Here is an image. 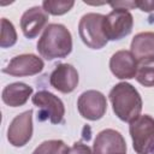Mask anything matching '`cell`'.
<instances>
[{
	"mask_svg": "<svg viewBox=\"0 0 154 154\" xmlns=\"http://www.w3.org/2000/svg\"><path fill=\"white\" fill-rule=\"evenodd\" d=\"M69 147L61 140H48L35 148L32 154H66Z\"/></svg>",
	"mask_w": 154,
	"mask_h": 154,
	"instance_id": "e0dca14e",
	"label": "cell"
},
{
	"mask_svg": "<svg viewBox=\"0 0 154 154\" xmlns=\"http://www.w3.org/2000/svg\"><path fill=\"white\" fill-rule=\"evenodd\" d=\"M66 154H94V152L89 146H87L82 142H75L67 149Z\"/></svg>",
	"mask_w": 154,
	"mask_h": 154,
	"instance_id": "ffe728a7",
	"label": "cell"
},
{
	"mask_svg": "<svg viewBox=\"0 0 154 154\" xmlns=\"http://www.w3.org/2000/svg\"><path fill=\"white\" fill-rule=\"evenodd\" d=\"M111 72L119 79H131L136 77L138 61L131 51H118L109 59Z\"/></svg>",
	"mask_w": 154,
	"mask_h": 154,
	"instance_id": "8fae6325",
	"label": "cell"
},
{
	"mask_svg": "<svg viewBox=\"0 0 154 154\" xmlns=\"http://www.w3.org/2000/svg\"><path fill=\"white\" fill-rule=\"evenodd\" d=\"M93 152L94 154H126V143L119 131L105 129L96 135Z\"/></svg>",
	"mask_w": 154,
	"mask_h": 154,
	"instance_id": "30bf717a",
	"label": "cell"
},
{
	"mask_svg": "<svg viewBox=\"0 0 154 154\" xmlns=\"http://www.w3.org/2000/svg\"><path fill=\"white\" fill-rule=\"evenodd\" d=\"M135 6L138 7L141 11L143 12H150L154 11V1H147V0H142V1H135Z\"/></svg>",
	"mask_w": 154,
	"mask_h": 154,
	"instance_id": "44dd1931",
	"label": "cell"
},
{
	"mask_svg": "<svg viewBox=\"0 0 154 154\" xmlns=\"http://www.w3.org/2000/svg\"><path fill=\"white\" fill-rule=\"evenodd\" d=\"M153 154H154V150H153Z\"/></svg>",
	"mask_w": 154,
	"mask_h": 154,
	"instance_id": "7402d4cb",
	"label": "cell"
},
{
	"mask_svg": "<svg viewBox=\"0 0 154 154\" xmlns=\"http://www.w3.org/2000/svg\"><path fill=\"white\" fill-rule=\"evenodd\" d=\"M75 5V1H57V0H45L42 2L43 10L53 16H61L67 13Z\"/></svg>",
	"mask_w": 154,
	"mask_h": 154,
	"instance_id": "d6986e66",
	"label": "cell"
},
{
	"mask_svg": "<svg viewBox=\"0 0 154 154\" xmlns=\"http://www.w3.org/2000/svg\"><path fill=\"white\" fill-rule=\"evenodd\" d=\"M134 17L125 8H113L103 19V32L107 40H120L132 31Z\"/></svg>",
	"mask_w": 154,
	"mask_h": 154,
	"instance_id": "8992f818",
	"label": "cell"
},
{
	"mask_svg": "<svg viewBox=\"0 0 154 154\" xmlns=\"http://www.w3.org/2000/svg\"><path fill=\"white\" fill-rule=\"evenodd\" d=\"M31 94H32V87L22 82H14L7 84L2 89L1 99L4 103L10 107H19L25 105V102L29 100Z\"/></svg>",
	"mask_w": 154,
	"mask_h": 154,
	"instance_id": "5bb4252c",
	"label": "cell"
},
{
	"mask_svg": "<svg viewBox=\"0 0 154 154\" xmlns=\"http://www.w3.org/2000/svg\"><path fill=\"white\" fill-rule=\"evenodd\" d=\"M37 51L47 60L67 57L72 51V35L70 30L59 23L48 24L38 38Z\"/></svg>",
	"mask_w": 154,
	"mask_h": 154,
	"instance_id": "6da1fadb",
	"label": "cell"
},
{
	"mask_svg": "<svg viewBox=\"0 0 154 154\" xmlns=\"http://www.w3.org/2000/svg\"><path fill=\"white\" fill-rule=\"evenodd\" d=\"M130 48L138 63L154 59V32L143 31L136 34L131 41Z\"/></svg>",
	"mask_w": 154,
	"mask_h": 154,
	"instance_id": "9a60e30c",
	"label": "cell"
},
{
	"mask_svg": "<svg viewBox=\"0 0 154 154\" xmlns=\"http://www.w3.org/2000/svg\"><path fill=\"white\" fill-rule=\"evenodd\" d=\"M32 136V109L16 116L8 125L7 140L13 147L25 146Z\"/></svg>",
	"mask_w": 154,
	"mask_h": 154,
	"instance_id": "ba28073f",
	"label": "cell"
},
{
	"mask_svg": "<svg viewBox=\"0 0 154 154\" xmlns=\"http://www.w3.org/2000/svg\"><path fill=\"white\" fill-rule=\"evenodd\" d=\"M17 42V31L12 22L7 18H1V36H0V47L7 48L12 47Z\"/></svg>",
	"mask_w": 154,
	"mask_h": 154,
	"instance_id": "ac0fdd59",
	"label": "cell"
},
{
	"mask_svg": "<svg viewBox=\"0 0 154 154\" xmlns=\"http://www.w3.org/2000/svg\"><path fill=\"white\" fill-rule=\"evenodd\" d=\"M105 16L101 13H87L82 16L78 23V34L83 43L91 49H101L107 45V37L103 32Z\"/></svg>",
	"mask_w": 154,
	"mask_h": 154,
	"instance_id": "3957f363",
	"label": "cell"
},
{
	"mask_svg": "<svg viewBox=\"0 0 154 154\" xmlns=\"http://www.w3.org/2000/svg\"><path fill=\"white\" fill-rule=\"evenodd\" d=\"M77 109L83 118L88 120H99L107 111L106 96L99 90H87L79 95Z\"/></svg>",
	"mask_w": 154,
	"mask_h": 154,
	"instance_id": "52a82bcc",
	"label": "cell"
},
{
	"mask_svg": "<svg viewBox=\"0 0 154 154\" xmlns=\"http://www.w3.org/2000/svg\"><path fill=\"white\" fill-rule=\"evenodd\" d=\"M78 72L70 64H58L49 76L51 85L60 93H72L78 84Z\"/></svg>",
	"mask_w": 154,
	"mask_h": 154,
	"instance_id": "4fadbf2b",
	"label": "cell"
},
{
	"mask_svg": "<svg viewBox=\"0 0 154 154\" xmlns=\"http://www.w3.org/2000/svg\"><path fill=\"white\" fill-rule=\"evenodd\" d=\"M135 78L143 87H154V59L140 61Z\"/></svg>",
	"mask_w": 154,
	"mask_h": 154,
	"instance_id": "2e32d148",
	"label": "cell"
},
{
	"mask_svg": "<svg viewBox=\"0 0 154 154\" xmlns=\"http://www.w3.org/2000/svg\"><path fill=\"white\" fill-rule=\"evenodd\" d=\"M129 132L132 147L137 154H150L154 150V118L148 114L138 116L130 122Z\"/></svg>",
	"mask_w": 154,
	"mask_h": 154,
	"instance_id": "277c9868",
	"label": "cell"
},
{
	"mask_svg": "<svg viewBox=\"0 0 154 154\" xmlns=\"http://www.w3.org/2000/svg\"><path fill=\"white\" fill-rule=\"evenodd\" d=\"M109 101L112 103L113 112L123 122H132L142 111V97L137 89L126 82L116 84L109 94Z\"/></svg>",
	"mask_w": 154,
	"mask_h": 154,
	"instance_id": "7a4b0ae2",
	"label": "cell"
},
{
	"mask_svg": "<svg viewBox=\"0 0 154 154\" xmlns=\"http://www.w3.org/2000/svg\"><path fill=\"white\" fill-rule=\"evenodd\" d=\"M48 23V13L41 6L28 8L20 18V29L26 38H35Z\"/></svg>",
	"mask_w": 154,
	"mask_h": 154,
	"instance_id": "7c38bea8",
	"label": "cell"
},
{
	"mask_svg": "<svg viewBox=\"0 0 154 154\" xmlns=\"http://www.w3.org/2000/svg\"><path fill=\"white\" fill-rule=\"evenodd\" d=\"M32 103L38 108L37 119L49 120L52 124H60L64 120L65 106L63 101L53 93L47 90H40L31 97Z\"/></svg>",
	"mask_w": 154,
	"mask_h": 154,
	"instance_id": "5b68a950",
	"label": "cell"
},
{
	"mask_svg": "<svg viewBox=\"0 0 154 154\" xmlns=\"http://www.w3.org/2000/svg\"><path fill=\"white\" fill-rule=\"evenodd\" d=\"M43 67L45 63L41 58H38L35 54L26 53L12 58L8 65L2 69V72L14 77H25L40 73L43 70Z\"/></svg>",
	"mask_w": 154,
	"mask_h": 154,
	"instance_id": "9c48e42d",
	"label": "cell"
}]
</instances>
